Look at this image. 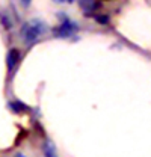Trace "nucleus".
<instances>
[{
	"label": "nucleus",
	"mask_w": 151,
	"mask_h": 157,
	"mask_svg": "<svg viewBox=\"0 0 151 157\" xmlns=\"http://www.w3.org/2000/svg\"><path fill=\"white\" fill-rule=\"evenodd\" d=\"M45 30H47L45 23H44L42 20L33 18L21 26L20 35H21V38H23V41H24L26 44H32V42L37 41L39 35L45 33Z\"/></svg>",
	"instance_id": "nucleus-1"
},
{
	"label": "nucleus",
	"mask_w": 151,
	"mask_h": 157,
	"mask_svg": "<svg viewBox=\"0 0 151 157\" xmlns=\"http://www.w3.org/2000/svg\"><path fill=\"white\" fill-rule=\"evenodd\" d=\"M79 30V24L70 18H65L62 21L60 26H57L53 29V33L57 38H70L73 33H76Z\"/></svg>",
	"instance_id": "nucleus-2"
},
{
	"label": "nucleus",
	"mask_w": 151,
	"mask_h": 157,
	"mask_svg": "<svg viewBox=\"0 0 151 157\" xmlns=\"http://www.w3.org/2000/svg\"><path fill=\"white\" fill-rule=\"evenodd\" d=\"M79 6L86 12H92V11H98L101 8V2H97V0H79Z\"/></svg>",
	"instance_id": "nucleus-3"
},
{
	"label": "nucleus",
	"mask_w": 151,
	"mask_h": 157,
	"mask_svg": "<svg viewBox=\"0 0 151 157\" xmlns=\"http://www.w3.org/2000/svg\"><path fill=\"white\" fill-rule=\"evenodd\" d=\"M20 55H21V53H20L18 48H11V50H9V53H8V67H9L11 71L18 65L20 59H21Z\"/></svg>",
	"instance_id": "nucleus-4"
},
{
	"label": "nucleus",
	"mask_w": 151,
	"mask_h": 157,
	"mask_svg": "<svg viewBox=\"0 0 151 157\" xmlns=\"http://www.w3.org/2000/svg\"><path fill=\"white\" fill-rule=\"evenodd\" d=\"M42 151H44V156L45 157H57L56 147H55V144H53L52 140H45V142H44Z\"/></svg>",
	"instance_id": "nucleus-5"
},
{
	"label": "nucleus",
	"mask_w": 151,
	"mask_h": 157,
	"mask_svg": "<svg viewBox=\"0 0 151 157\" xmlns=\"http://www.w3.org/2000/svg\"><path fill=\"white\" fill-rule=\"evenodd\" d=\"M9 107L15 112V113H23V112H26V110H29V107L24 104V103H21L18 100H15V101H11L9 103Z\"/></svg>",
	"instance_id": "nucleus-6"
},
{
	"label": "nucleus",
	"mask_w": 151,
	"mask_h": 157,
	"mask_svg": "<svg viewBox=\"0 0 151 157\" xmlns=\"http://www.w3.org/2000/svg\"><path fill=\"white\" fill-rule=\"evenodd\" d=\"M109 20H110L109 15H106V14H104V15H97V17H95V21H97L98 24H107Z\"/></svg>",
	"instance_id": "nucleus-7"
},
{
	"label": "nucleus",
	"mask_w": 151,
	"mask_h": 157,
	"mask_svg": "<svg viewBox=\"0 0 151 157\" xmlns=\"http://www.w3.org/2000/svg\"><path fill=\"white\" fill-rule=\"evenodd\" d=\"M30 3H32V0H21V6L23 8H29Z\"/></svg>",
	"instance_id": "nucleus-8"
},
{
	"label": "nucleus",
	"mask_w": 151,
	"mask_h": 157,
	"mask_svg": "<svg viewBox=\"0 0 151 157\" xmlns=\"http://www.w3.org/2000/svg\"><path fill=\"white\" fill-rule=\"evenodd\" d=\"M14 157H26V156H24L23 153H15V156H14Z\"/></svg>",
	"instance_id": "nucleus-9"
},
{
	"label": "nucleus",
	"mask_w": 151,
	"mask_h": 157,
	"mask_svg": "<svg viewBox=\"0 0 151 157\" xmlns=\"http://www.w3.org/2000/svg\"><path fill=\"white\" fill-rule=\"evenodd\" d=\"M53 2H56V3H64L65 0H53Z\"/></svg>",
	"instance_id": "nucleus-10"
},
{
	"label": "nucleus",
	"mask_w": 151,
	"mask_h": 157,
	"mask_svg": "<svg viewBox=\"0 0 151 157\" xmlns=\"http://www.w3.org/2000/svg\"><path fill=\"white\" fill-rule=\"evenodd\" d=\"M65 2H68V3H73V2H74V0H65Z\"/></svg>",
	"instance_id": "nucleus-11"
}]
</instances>
